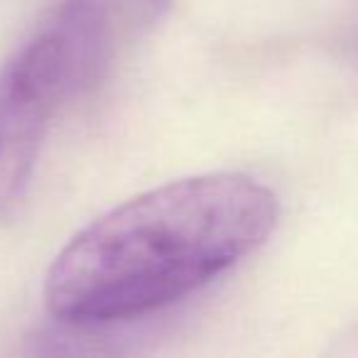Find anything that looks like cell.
I'll list each match as a JSON object with an SVG mask.
<instances>
[{
	"instance_id": "obj_1",
	"label": "cell",
	"mask_w": 358,
	"mask_h": 358,
	"mask_svg": "<svg viewBox=\"0 0 358 358\" xmlns=\"http://www.w3.org/2000/svg\"><path fill=\"white\" fill-rule=\"evenodd\" d=\"M280 201L238 172L199 174L123 201L55 258L45 302L66 324L145 317L209 285L265 245Z\"/></svg>"
},
{
	"instance_id": "obj_2",
	"label": "cell",
	"mask_w": 358,
	"mask_h": 358,
	"mask_svg": "<svg viewBox=\"0 0 358 358\" xmlns=\"http://www.w3.org/2000/svg\"><path fill=\"white\" fill-rule=\"evenodd\" d=\"M74 96L64 47L45 22L0 71V219L25 201L52 118Z\"/></svg>"
}]
</instances>
